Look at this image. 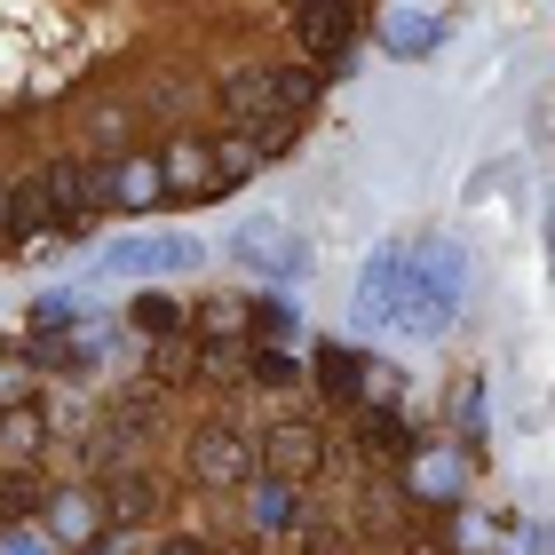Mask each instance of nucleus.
<instances>
[{
	"label": "nucleus",
	"instance_id": "29",
	"mask_svg": "<svg viewBox=\"0 0 555 555\" xmlns=\"http://www.w3.org/2000/svg\"><path fill=\"white\" fill-rule=\"evenodd\" d=\"M547 238H555V215H547Z\"/></svg>",
	"mask_w": 555,
	"mask_h": 555
},
{
	"label": "nucleus",
	"instance_id": "3",
	"mask_svg": "<svg viewBox=\"0 0 555 555\" xmlns=\"http://www.w3.org/2000/svg\"><path fill=\"white\" fill-rule=\"evenodd\" d=\"M294 40L310 48L318 64H341L349 40H358V9H349V0H301L294 9Z\"/></svg>",
	"mask_w": 555,
	"mask_h": 555
},
{
	"label": "nucleus",
	"instance_id": "26",
	"mask_svg": "<svg viewBox=\"0 0 555 555\" xmlns=\"http://www.w3.org/2000/svg\"><path fill=\"white\" fill-rule=\"evenodd\" d=\"M0 555H48V547H40V540H33V532H24V524H16V532L0 540Z\"/></svg>",
	"mask_w": 555,
	"mask_h": 555
},
{
	"label": "nucleus",
	"instance_id": "19",
	"mask_svg": "<svg viewBox=\"0 0 555 555\" xmlns=\"http://www.w3.org/2000/svg\"><path fill=\"white\" fill-rule=\"evenodd\" d=\"M358 382H365L358 349H318V389H325V397H349Z\"/></svg>",
	"mask_w": 555,
	"mask_h": 555
},
{
	"label": "nucleus",
	"instance_id": "27",
	"mask_svg": "<svg viewBox=\"0 0 555 555\" xmlns=\"http://www.w3.org/2000/svg\"><path fill=\"white\" fill-rule=\"evenodd\" d=\"M207 555H262L255 540H222V547H207Z\"/></svg>",
	"mask_w": 555,
	"mask_h": 555
},
{
	"label": "nucleus",
	"instance_id": "28",
	"mask_svg": "<svg viewBox=\"0 0 555 555\" xmlns=\"http://www.w3.org/2000/svg\"><path fill=\"white\" fill-rule=\"evenodd\" d=\"M159 555H207V547H198V540H167Z\"/></svg>",
	"mask_w": 555,
	"mask_h": 555
},
{
	"label": "nucleus",
	"instance_id": "7",
	"mask_svg": "<svg viewBox=\"0 0 555 555\" xmlns=\"http://www.w3.org/2000/svg\"><path fill=\"white\" fill-rule=\"evenodd\" d=\"M405 278H413V255L405 246H382L365 262V286H358V318L365 325H397V301H405Z\"/></svg>",
	"mask_w": 555,
	"mask_h": 555
},
{
	"label": "nucleus",
	"instance_id": "22",
	"mask_svg": "<svg viewBox=\"0 0 555 555\" xmlns=\"http://www.w3.org/2000/svg\"><path fill=\"white\" fill-rule=\"evenodd\" d=\"M198 325H207V334H238V325H255V310H246V301H207Z\"/></svg>",
	"mask_w": 555,
	"mask_h": 555
},
{
	"label": "nucleus",
	"instance_id": "18",
	"mask_svg": "<svg viewBox=\"0 0 555 555\" xmlns=\"http://www.w3.org/2000/svg\"><path fill=\"white\" fill-rule=\"evenodd\" d=\"M128 325H135V334H151V341H167V334H183V310H175L167 294H135Z\"/></svg>",
	"mask_w": 555,
	"mask_h": 555
},
{
	"label": "nucleus",
	"instance_id": "30",
	"mask_svg": "<svg viewBox=\"0 0 555 555\" xmlns=\"http://www.w3.org/2000/svg\"><path fill=\"white\" fill-rule=\"evenodd\" d=\"M0 382H9V365H0Z\"/></svg>",
	"mask_w": 555,
	"mask_h": 555
},
{
	"label": "nucleus",
	"instance_id": "1",
	"mask_svg": "<svg viewBox=\"0 0 555 555\" xmlns=\"http://www.w3.org/2000/svg\"><path fill=\"white\" fill-rule=\"evenodd\" d=\"M318 104V72H231L222 80V112L238 135H270L286 143V128Z\"/></svg>",
	"mask_w": 555,
	"mask_h": 555
},
{
	"label": "nucleus",
	"instance_id": "9",
	"mask_svg": "<svg viewBox=\"0 0 555 555\" xmlns=\"http://www.w3.org/2000/svg\"><path fill=\"white\" fill-rule=\"evenodd\" d=\"M159 183H167V191H183V198H207V191H215V143L175 135V143L159 151Z\"/></svg>",
	"mask_w": 555,
	"mask_h": 555
},
{
	"label": "nucleus",
	"instance_id": "21",
	"mask_svg": "<svg viewBox=\"0 0 555 555\" xmlns=\"http://www.w3.org/2000/svg\"><path fill=\"white\" fill-rule=\"evenodd\" d=\"M365 452H373V461H405V421L373 413V421H365Z\"/></svg>",
	"mask_w": 555,
	"mask_h": 555
},
{
	"label": "nucleus",
	"instance_id": "5",
	"mask_svg": "<svg viewBox=\"0 0 555 555\" xmlns=\"http://www.w3.org/2000/svg\"><path fill=\"white\" fill-rule=\"evenodd\" d=\"M231 255L255 270V278H301V262H310V246H301L294 231H278V222H246V231L231 238Z\"/></svg>",
	"mask_w": 555,
	"mask_h": 555
},
{
	"label": "nucleus",
	"instance_id": "2",
	"mask_svg": "<svg viewBox=\"0 0 555 555\" xmlns=\"http://www.w3.org/2000/svg\"><path fill=\"white\" fill-rule=\"evenodd\" d=\"M461 286H468L461 246H444V238L413 246V278H405V301H397V334H444L452 310H461Z\"/></svg>",
	"mask_w": 555,
	"mask_h": 555
},
{
	"label": "nucleus",
	"instance_id": "8",
	"mask_svg": "<svg viewBox=\"0 0 555 555\" xmlns=\"http://www.w3.org/2000/svg\"><path fill=\"white\" fill-rule=\"evenodd\" d=\"M40 183H48V207H56V222L72 231V222L95 207V191H104V167H88V159H48Z\"/></svg>",
	"mask_w": 555,
	"mask_h": 555
},
{
	"label": "nucleus",
	"instance_id": "12",
	"mask_svg": "<svg viewBox=\"0 0 555 555\" xmlns=\"http://www.w3.org/2000/svg\"><path fill=\"white\" fill-rule=\"evenodd\" d=\"M159 191H167L159 183V159H143V151H128V159L112 167V198H119V207H151Z\"/></svg>",
	"mask_w": 555,
	"mask_h": 555
},
{
	"label": "nucleus",
	"instance_id": "15",
	"mask_svg": "<svg viewBox=\"0 0 555 555\" xmlns=\"http://www.w3.org/2000/svg\"><path fill=\"white\" fill-rule=\"evenodd\" d=\"M48 516H56V532H64V540H80V547H88V532L104 524V500H88V492H56V500H48Z\"/></svg>",
	"mask_w": 555,
	"mask_h": 555
},
{
	"label": "nucleus",
	"instance_id": "20",
	"mask_svg": "<svg viewBox=\"0 0 555 555\" xmlns=\"http://www.w3.org/2000/svg\"><path fill=\"white\" fill-rule=\"evenodd\" d=\"M389 48H397V56H428V48H437V16H397Z\"/></svg>",
	"mask_w": 555,
	"mask_h": 555
},
{
	"label": "nucleus",
	"instance_id": "14",
	"mask_svg": "<svg viewBox=\"0 0 555 555\" xmlns=\"http://www.w3.org/2000/svg\"><path fill=\"white\" fill-rule=\"evenodd\" d=\"M56 222V207H48V183L33 175V183H16L9 191V238H24V231H48Z\"/></svg>",
	"mask_w": 555,
	"mask_h": 555
},
{
	"label": "nucleus",
	"instance_id": "4",
	"mask_svg": "<svg viewBox=\"0 0 555 555\" xmlns=\"http://www.w3.org/2000/svg\"><path fill=\"white\" fill-rule=\"evenodd\" d=\"M183 468L198 476V485H246V468H255V444L238 437V428H198Z\"/></svg>",
	"mask_w": 555,
	"mask_h": 555
},
{
	"label": "nucleus",
	"instance_id": "16",
	"mask_svg": "<svg viewBox=\"0 0 555 555\" xmlns=\"http://www.w3.org/2000/svg\"><path fill=\"white\" fill-rule=\"evenodd\" d=\"M246 365H255V358H246L238 334H207V341H198V373H207V382H238Z\"/></svg>",
	"mask_w": 555,
	"mask_h": 555
},
{
	"label": "nucleus",
	"instance_id": "17",
	"mask_svg": "<svg viewBox=\"0 0 555 555\" xmlns=\"http://www.w3.org/2000/svg\"><path fill=\"white\" fill-rule=\"evenodd\" d=\"M33 508H48L40 476H24V468H9V476H0V524H24Z\"/></svg>",
	"mask_w": 555,
	"mask_h": 555
},
{
	"label": "nucleus",
	"instance_id": "6",
	"mask_svg": "<svg viewBox=\"0 0 555 555\" xmlns=\"http://www.w3.org/2000/svg\"><path fill=\"white\" fill-rule=\"evenodd\" d=\"M262 468L278 476V485H301V476L325 468V437H318L310 421H278L270 437H262Z\"/></svg>",
	"mask_w": 555,
	"mask_h": 555
},
{
	"label": "nucleus",
	"instance_id": "10",
	"mask_svg": "<svg viewBox=\"0 0 555 555\" xmlns=\"http://www.w3.org/2000/svg\"><path fill=\"white\" fill-rule=\"evenodd\" d=\"M151 508H159V485H151L143 468H119L112 485H104V524H112V532H135Z\"/></svg>",
	"mask_w": 555,
	"mask_h": 555
},
{
	"label": "nucleus",
	"instance_id": "13",
	"mask_svg": "<svg viewBox=\"0 0 555 555\" xmlns=\"http://www.w3.org/2000/svg\"><path fill=\"white\" fill-rule=\"evenodd\" d=\"M191 373H198V341H183V334L151 341V382H159V389H183Z\"/></svg>",
	"mask_w": 555,
	"mask_h": 555
},
{
	"label": "nucleus",
	"instance_id": "25",
	"mask_svg": "<svg viewBox=\"0 0 555 555\" xmlns=\"http://www.w3.org/2000/svg\"><path fill=\"white\" fill-rule=\"evenodd\" d=\"M255 334H294V310L286 301H255Z\"/></svg>",
	"mask_w": 555,
	"mask_h": 555
},
{
	"label": "nucleus",
	"instance_id": "24",
	"mask_svg": "<svg viewBox=\"0 0 555 555\" xmlns=\"http://www.w3.org/2000/svg\"><path fill=\"white\" fill-rule=\"evenodd\" d=\"M255 382L286 389V382H294V358H286V349H262V358H255Z\"/></svg>",
	"mask_w": 555,
	"mask_h": 555
},
{
	"label": "nucleus",
	"instance_id": "11",
	"mask_svg": "<svg viewBox=\"0 0 555 555\" xmlns=\"http://www.w3.org/2000/svg\"><path fill=\"white\" fill-rule=\"evenodd\" d=\"M112 270H191L198 262V238H128L104 255Z\"/></svg>",
	"mask_w": 555,
	"mask_h": 555
},
{
	"label": "nucleus",
	"instance_id": "23",
	"mask_svg": "<svg viewBox=\"0 0 555 555\" xmlns=\"http://www.w3.org/2000/svg\"><path fill=\"white\" fill-rule=\"evenodd\" d=\"M286 508H294V500H286V485H278V476H270V485L255 492V524L270 532V524H286Z\"/></svg>",
	"mask_w": 555,
	"mask_h": 555
}]
</instances>
